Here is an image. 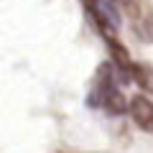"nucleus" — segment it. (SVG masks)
<instances>
[{
  "instance_id": "obj_4",
  "label": "nucleus",
  "mask_w": 153,
  "mask_h": 153,
  "mask_svg": "<svg viewBox=\"0 0 153 153\" xmlns=\"http://www.w3.org/2000/svg\"><path fill=\"white\" fill-rule=\"evenodd\" d=\"M138 3H140V0H117V5L133 18H138V13H140V5H138Z\"/></svg>"
},
{
  "instance_id": "obj_3",
  "label": "nucleus",
  "mask_w": 153,
  "mask_h": 153,
  "mask_svg": "<svg viewBox=\"0 0 153 153\" xmlns=\"http://www.w3.org/2000/svg\"><path fill=\"white\" fill-rule=\"evenodd\" d=\"M107 49H110V54H112V59H115V64L117 66H123L125 71H130V66H133V61H130V54L125 51V46L117 41L115 36H107Z\"/></svg>"
},
{
  "instance_id": "obj_2",
  "label": "nucleus",
  "mask_w": 153,
  "mask_h": 153,
  "mask_svg": "<svg viewBox=\"0 0 153 153\" xmlns=\"http://www.w3.org/2000/svg\"><path fill=\"white\" fill-rule=\"evenodd\" d=\"M128 74L140 84L143 92H151V94H153V69H151L148 64H135V61H133V66H130Z\"/></svg>"
},
{
  "instance_id": "obj_1",
  "label": "nucleus",
  "mask_w": 153,
  "mask_h": 153,
  "mask_svg": "<svg viewBox=\"0 0 153 153\" xmlns=\"http://www.w3.org/2000/svg\"><path fill=\"white\" fill-rule=\"evenodd\" d=\"M128 112H130L133 123L140 128L143 133H153V100L146 94H135L128 105Z\"/></svg>"
}]
</instances>
